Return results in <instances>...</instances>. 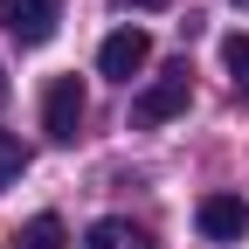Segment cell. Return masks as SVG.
<instances>
[{
    "mask_svg": "<svg viewBox=\"0 0 249 249\" xmlns=\"http://www.w3.org/2000/svg\"><path fill=\"white\" fill-rule=\"evenodd\" d=\"M14 249H70V229H62L55 214H35V222L14 235Z\"/></svg>",
    "mask_w": 249,
    "mask_h": 249,
    "instance_id": "cell-7",
    "label": "cell"
},
{
    "mask_svg": "<svg viewBox=\"0 0 249 249\" xmlns=\"http://www.w3.org/2000/svg\"><path fill=\"white\" fill-rule=\"evenodd\" d=\"M145 62H152L145 28H118V35H104V49H97V70H104V76H118V83H132Z\"/></svg>",
    "mask_w": 249,
    "mask_h": 249,
    "instance_id": "cell-4",
    "label": "cell"
},
{
    "mask_svg": "<svg viewBox=\"0 0 249 249\" xmlns=\"http://www.w3.org/2000/svg\"><path fill=\"white\" fill-rule=\"evenodd\" d=\"M0 104H7V76H0Z\"/></svg>",
    "mask_w": 249,
    "mask_h": 249,
    "instance_id": "cell-11",
    "label": "cell"
},
{
    "mask_svg": "<svg viewBox=\"0 0 249 249\" xmlns=\"http://www.w3.org/2000/svg\"><path fill=\"white\" fill-rule=\"evenodd\" d=\"M118 7H166V0H118Z\"/></svg>",
    "mask_w": 249,
    "mask_h": 249,
    "instance_id": "cell-10",
    "label": "cell"
},
{
    "mask_svg": "<svg viewBox=\"0 0 249 249\" xmlns=\"http://www.w3.org/2000/svg\"><path fill=\"white\" fill-rule=\"evenodd\" d=\"M222 62H229V83H235V97L249 104V35H229V42H222Z\"/></svg>",
    "mask_w": 249,
    "mask_h": 249,
    "instance_id": "cell-8",
    "label": "cell"
},
{
    "mask_svg": "<svg viewBox=\"0 0 249 249\" xmlns=\"http://www.w3.org/2000/svg\"><path fill=\"white\" fill-rule=\"evenodd\" d=\"M242 7H249V0H242Z\"/></svg>",
    "mask_w": 249,
    "mask_h": 249,
    "instance_id": "cell-12",
    "label": "cell"
},
{
    "mask_svg": "<svg viewBox=\"0 0 249 249\" xmlns=\"http://www.w3.org/2000/svg\"><path fill=\"white\" fill-rule=\"evenodd\" d=\"M194 222H201V235H208V242H242V235H249V208H242L235 194H208Z\"/></svg>",
    "mask_w": 249,
    "mask_h": 249,
    "instance_id": "cell-5",
    "label": "cell"
},
{
    "mask_svg": "<svg viewBox=\"0 0 249 249\" xmlns=\"http://www.w3.org/2000/svg\"><path fill=\"white\" fill-rule=\"evenodd\" d=\"M62 21V0H0V28L21 42V49H42Z\"/></svg>",
    "mask_w": 249,
    "mask_h": 249,
    "instance_id": "cell-2",
    "label": "cell"
},
{
    "mask_svg": "<svg viewBox=\"0 0 249 249\" xmlns=\"http://www.w3.org/2000/svg\"><path fill=\"white\" fill-rule=\"evenodd\" d=\"M83 111H90V104H83V83H76V76H55L49 97H42V132H49L55 145H70V139L83 132Z\"/></svg>",
    "mask_w": 249,
    "mask_h": 249,
    "instance_id": "cell-3",
    "label": "cell"
},
{
    "mask_svg": "<svg viewBox=\"0 0 249 249\" xmlns=\"http://www.w3.org/2000/svg\"><path fill=\"white\" fill-rule=\"evenodd\" d=\"M83 249H160V242H152L139 222H124V214H104V222L83 235Z\"/></svg>",
    "mask_w": 249,
    "mask_h": 249,
    "instance_id": "cell-6",
    "label": "cell"
},
{
    "mask_svg": "<svg viewBox=\"0 0 249 249\" xmlns=\"http://www.w3.org/2000/svg\"><path fill=\"white\" fill-rule=\"evenodd\" d=\"M21 173H28V145H21L14 132H0V194H7Z\"/></svg>",
    "mask_w": 249,
    "mask_h": 249,
    "instance_id": "cell-9",
    "label": "cell"
},
{
    "mask_svg": "<svg viewBox=\"0 0 249 249\" xmlns=\"http://www.w3.org/2000/svg\"><path fill=\"white\" fill-rule=\"evenodd\" d=\"M187 97H194V83H187V62H173L166 76H152L139 97H132V124H166L187 111Z\"/></svg>",
    "mask_w": 249,
    "mask_h": 249,
    "instance_id": "cell-1",
    "label": "cell"
}]
</instances>
